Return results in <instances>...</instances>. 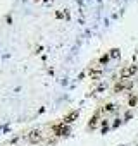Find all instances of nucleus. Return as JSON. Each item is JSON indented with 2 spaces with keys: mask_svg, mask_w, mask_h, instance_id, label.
Here are the masks:
<instances>
[{
  "mask_svg": "<svg viewBox=\"0 0 138 146\" xmlns=\"http://www.w3.org/2000/svg\"><path fill=\"white\" fill-rule=\"evenodd\" d=\"M28 139H29V143H38V141H42V132L38 129H33L28 134Z\"/></svg>",
  "mask_w": 138,
  "mask_h": 146,
  "instance_id": "nucleus-2",
  "label": "nucleus"
},
{
  "mask_svg": "<svg viewBox=\"0 0 138 146\" xmlns=\"http://www.w3.org/2000/svg\"><path fill=\"white\" fill-rule=\"evenodd\" d=\"M136 70H138V67H136V65H129V67H126V69H123V70H121V78H123V79H129L131 76H135V74H136Z\"/></svg>",
  "mask_w": 138,
  "mask_h": 146,
  "instance_id": "nucleus-1",
  "label": "nucleus"
},
{
  "mask_svg": "<svg viewBox=\"0 0 138 146\" xmlns=\"http://www.w3.org/2000/svg\"><path fill=\"white\" fill-rule=\"evenodd\" d=\"M54 132L59 134V136H66V134H69V127L66 124L64 125H57V127H54Z\"/></svg>",
  "mask_w": 138,
  "mask_h": 146,
  "instance_id": "nucleus-3",
  "label": "nucleus"
},
{
  "mask_svg": "<svg viewBox=\"0 0 138 146\" xmlns=\"http://www.w3.org/2000/svg\"><path fill=\"white\" fill-rule=\"evenodd\" d=\"M105 112H109V110H114V105H105V108H104Z\"/></svg>",
  "mask_w": 138,
  "mask_h": 146,
  "instance_id": "nucleus-6",
  "label": "nucleus"
},
{
  "mask_svg": "<svg viewBox=\"0 0 138 146\" xmlns=\"http://www.w3.org/2000/svg\"><path fill=\"white\" fill-rule=\"evenodd\" d=\"M76 115H78V112H73L71 115H67V117L64 119V122H62V124H69V122H73V119H76Z\"/></svg>",
  "mask_w": 138,
  "mask_h": 146,
  "instance_id": "nucleus-4",
  "label": "nucleus"
},
{
  "mask_svg": "<svg viewBox=\"0 0 138 146\" xmlns=\"http://www.w3.org/2000/svg\"><path fill=\"white\" fill-rule=\"evenodd\" d=\"M97 120H98V117L95 115V117L92 119V122H90V127H95V124H97Z\"/></svg>",
  "mask_w": 138,
  "mask_h": 146,
  "instance_id": "nucleus-5",
  "label": "nucleus"
}]
</instances>
